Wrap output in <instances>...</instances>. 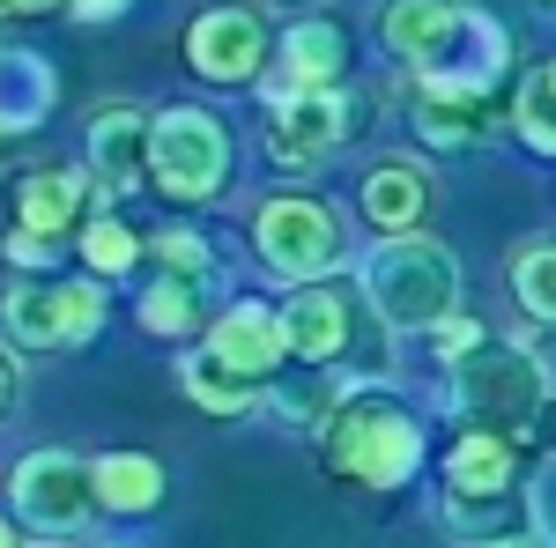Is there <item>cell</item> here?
I'll return each mask as SVG.
<instances>
[{"instance_id":"6da1fadb","label":"cell","mask_w":556,"mask_h":548,"mask_svg":"<svg viewBox=\"0 0 556 548\" xmlns=\"http://www.w3.org/2000/svg\"><path fill=\"white\" fill-rule=\"evenodd\" d=\"M379 38L393 60H408L424 82H445V89H482L490 97V82L505 75V38L468 0H386Z\"/></svg>"},{"instance_id":"7a4b0ae2","label":"cell","mask_w":556,"mask_h":548,"mask_svg":"<svg viewBox=\"0 0 556 548\" xmlns=\"http://www.w3.org/2000/svg\"><path fill=\"white\" fill-rule=\"evenodd\" d=\"M319 437H327V467L356 489H401L424 460V422L408 416V400H393L379 385L349 393Z\"/></svg>"},{"instance_id":"3957f363","label":"cell","mask_w":556,"mask_h":548,"mask_svg":"<svg viewBox=\"0 0 556 548\" xmlns=\"http://www.w3.org/2000/svg\"><path fill=\"white\" fill-rule=\"evenodd\" d=\"M364 296L379 304L386 327H408V334H438L453 319V296H460V267L438 238H386L371 267H364Z\"/></svg>"},{"instance_id":"277c9868","label":"cell","mask_w":556,"mask_h":548,"mask_svg":"<svg viewBox=\"0 0 556 548\" xmlns=\"http://www.w3.org/2000/svg\"><path fill=\"white\" fill-rule=\"evenodd\" d=\"M453 408L475 422V430H527V422L549 408V379L527 348H505V341H482L468 364L453 371Z\"/></svg>"},{"instance_id":"5b68a950","label":"cell","mask_w":556,"mask_h":548,"mask_svg":"<svg viewBox=\"0 0 556 548\" xmlns=\"http://www.w3.org/2000/svg\"><path fill=\"white\" fill-rule=\"evenodd\" d=\"M230 170V133L215 127L208 112L193 104H172L156 112V133H149V178L164 201H208Z\"/></svg>"},{"instance_id":"8992f818","label":"cell","mask_w":556,"mask_h":548,"mask_svg":"<svg viewBox=\"0 0 556 548\" xmlns=\"http://www.w3.org/2000/svg\"><path fill=\"white\" fill-rule=\"evenodd\" d=\"M253 238H260V259H267L282 282H327V275L349 259L334 208H319V201H304V193L267 201L260 222H253Z\"/></svg>"},{"instance_id":"52a82bcc","label":"cell","mask_w":556,"mask_h":548,"mask_svg":"<svg viewBox=\"0 0 556 548\" xmlns=\"http://www.w3.org/2000/svg\"><path fill=\"white\" fill-rule=\"evenodd\" d=\"M513 437L505 430H460V445L445 453V519L453 526H490L497 511L513 505Z\"/></svg>"},{"instance_id":"ba28073f","label":"cell","mask_w":556,"mask_h":548,"mask_svg":"<svg viewBox=\"0 0 556 548\" xmlns=\"http://www.w3.org/2000/svg\"><path fill=\"white\" fill-rule=\"evenodd\" d=\"M97 505V460L83 453H30L15 467V519L38 534H75Z\"/></svg>"},{"instance_id":"9c48e42d","label":"cell","mask_w":556,"mask_h":548,"mask_svg":"<svg viewBox=\"0 0 556 548\" xmlns=\"http://www.w3.org/2000/svg\"><path fill=\"white\" fill-rule=\"evenodd\" d=\"M104 319L97 282H15L8 290V341L15 348H67L89 341Z\"/></svg>"},{"instance_id":"30bf717a","label":"cell","mask_w":556,"mask_h":548,"mask_svg":"<svg viewBox=\"0 0 556 548\" xmlns=\"http://www.w3.org/2000/svg\"><path fill=\"white\" fill-rule=\"evenodd\" d=\"M356 127H364V104L356 97H342V89H304V97H275V133H267V156L275 164H319L327 149H342V141H356Z\"/></svg>"},{"instance_id":"8fae6325","label":"cell","mask_w":556,"mask_h":548,"mask_svg":"<svg viewBox=\"0 0 556 548\" xmlns=\"http://www.w3.org/2000/svg\"><path fill=\"white\" fill-rule=\"evenodd\" d=\"M260 60H267V30H260L253 8H201L193 15V30H186V67L201 75V82H253Z\"/></svg>"},{"instance_id":"7c38bea8","label":"cell","mask_w":556,"mask_h":548,"mask_svg":"<svg viewBox=\"0 0 556 548\" xmlns=\"http://www.w3.org/2000/svg\"><path fill=\"white\" fill-rule=\"evenodd\" d=\"M75 215H83V178H75V170H23L8 259H15V267H38L45 245H52L60 230H75Z\"/></svg>"},{"instance_id":"4fadbf2b","label":"cell","mask_w":556,"mask_h":548,"mask_svg":"<svg viewBox=\"0 0 556 548\" xmlns=\"http://www.w3.org/2000/svg\"><path fill=\"white\" fill-rule=\"evenodd\" d=\"M282 334H290V356L334 364V356L356 348V304H349V290H334V282H304V290L290 296V311H282Z\"/></svg>"},{"instance_id":"5bb4252c","label":"cell","mask_w":556,"mask_h":548,"mask_svg":"<svg viewBox=\"0 0 556 548\" xmlns=\"http://www.w3.org/2000/svg\"><path fill=\"white\" fill-rule=\"evenodd\" d=\"M208 348L238 371V379L267 385L282 371V356H290V334H282V311H267V304H230L223 319H215Z\"/></svg>"},{"instance_id":"9a60e30c","label":"cell","mask_w":556,"mask_h":548,"mask_svg":"<svg viewBox=\"0 0 556 548\" xmlns=\"http://www.w3.org/2000/svg\"><path fill=\"white\" fill-rule=\"evenodd\" d=\"M149 133H156V119H141L134 104L97 112V119H89V178H97L104 193H127L134 178L149 170Z\"/></svg>"},{"instance_id":"2e32d148","label":"cell","mask_w":556,"mask_h":548,"mask_svg":"<svg viewBox=\"0 0 556 548\" xmlns=\"http://www.w3.org/2000/svg\"><path fill=\"white\" fill-rule=\"evenodd\" d=\"M349 75V38L327 23V15H304L282 30V97H304V89H342Z\"/></svg>"},{"instance_id":"e0dca14e","label":"cell","mask_w":556,"mask_h":548,"mask_svg":"<svg viewBox=\"0 0 556 548\" xmlns=\"http://www.w3.org/2000/svg\"><path fill=\"white\" fill-rule=\"evenodd\" d=\"M416 133L430 149H468L490 133V97L482 89H445V82H416Z\"/></svg>"},{"instance_id":"ac0fdd59","label":"cell","mask_w":556,"mask_h":548,"mask_svg":"<svg viewBox=\"0 0 556 548\" xmlns=\"http://www.w3.org/2000/svg\"><path fill=\"white\" fill-rule=\"evenodd\" d=\"M356 208L371 215L386 238H416V222H424V208H430V178L416 164H379L364 178V201H356Z\"/></svg>"},{"instance_id":"d6986e66","label":"cell","mask_w":556,"mask_h":548,"mask_svg":"<svg viewBox=\"0 0 556 548\" xmlns=\"http://www.w3.org/2000/svg\"><path fill=\"white\" fill-rule=\"evenodd\" d=\"M52 97H60V82H52V67H45L38 52H8V104H0V127L23 141V133L52 112Z\"/></svg>"},{"instance_id":"ffe728a7","label":"cell","mask_w":556,"mask_h":548,"mask_svg":"<svg viewBox=\"0 0 556 548\" xmlns=\"http://www.w3.org/2000/svg\"><path fill=\"white\" fill-rule=\"evenodd\" d=\"M97 497L112 511H156L164 467L149 460V453H104V460H97Z\"/></svg>"},{"instance_id":"44dd1931","label":"cell","mask_w":556,"mask_h":548,"mask_svg":"<svg viewBox=\"0 0 556 548\" xmlns=\"http://www.w3.org/2000/svg\"><path fill=\"white\" fill-rule=\"evenodd\" d=\"M141 327L149 334H193L201 327V282H186V275H164L156 290L141 296Z\"/></svg>"},{"instance_id":"7402d4cb","label":"cell","mask_w":556,"mask_h":548,"mask_svg":"<svg viewBox=\"0 0 556 548\" xmlns=\"http://www.w3.org/2000/svg\"><path fill=\"white\" fill-rule=\"evenodd\" d=\"M186 393L201 400V408H215V416H238V408H253V379H238L215 348H201L193 364H186Z\"/></svg>"},{"instance_id":"603a6c76","label":"cell","mask_w":556,"mask_h":548,"mask_svg":"<svg viewBox=\"0 0 556 548\" xmlns=\"http://www.w3.org/2000/svg\"><path fill=\"white\" fill-rule=\"evenodd\" d=\"M513 296H519V311H534V319L556 327V245H519Z\"/></svg>"},{"instance_id":"cb8c5ba5","label":"cell","mask_w":556,"mask_h":548,"mask_svg":"<svg viewBox=\"0 0 556 548\" xmlns=\"http://www.w3.org/2000/svg\"><path fill=\"white\" fill-rule=\"evenodd\" d=\"M519 133H527L534 149H549V156H556V60H549V67H534L527 89H519Z\"/></svg>"},{"instance_id":"d4e9b609","label":"cell","mask_w":556,"mask_h":548,"mask_svg":"<svg viewBox=\"0 0 556 548\" xmlns=\"http://www.w3.org/2000/svg\"><path fill=\"white\" fill-rule=\"evenodd\" d=\"M83 259H89V275H127L134 259H141V245H134V230L119 215H97L83 230Z\"/></svg>"},{"instance_id":"484cf974","label":"cell","mask_w":556,"mask_h":548,"mask_svg":"<svg viewBox=\"0 0 556 548\" xmlns=\"http://www.w3.org/2000/svg\"><path fill=\"white\" fill-rule=\"evenodd\" d=\"M149 253L164 259V275H186V282H201V275H208V245H201L193 230H164Z\"/></svg>"},{"instance_id":"4316f807","label":"cell","mask_w":556,"mask_h":548,"mask_svg":"<svg viewBox=\"0 0 556 548\" xmlns=\"http://www.w3.org/2000/svg\"><path fill=\"white\" fill-rule=\"evenodd\" d=\"M67 8H75V15H83V23H112V15H119V8H127V0H67Z\"/></svg>"},{"instance_id":"83f0119b","label":"cell","mask_w":556,"mask_h":548,"mask_svg":"<svg viewBox=\"0 0 556 548\" xmlns=\"http://www.w3.org/2000/svg\"><path fill=\"white\" fill-rule=\"evenodd\" d=\"M60 0H8V15H52Z\"/></svg>"},{"instance_id":"f1b7e54d","label":"cell","mask_w":556,"mask_h":548,"mask_svg":"<svg viewBox=\"0 0 556 548\" xmlns=\"http://www.w3.org/2000/svg\"><path fill=\"white\" fill-rule=\"evenodd\" d=\"M482 548H549V541H534V534H505V541H482Z\"/></svg>"}]
</instances>
